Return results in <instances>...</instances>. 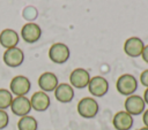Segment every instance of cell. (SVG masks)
Masks as SVG:
<instances>
[{
	"instance_id": "obj_11",
	"label": "cell",
	"mask_w": 148,
	"mask_h": 130,
	"mask_svg": "<svg viewBox=\"0 0 148 130\" xmlns=\"http://www.w3.org/2000/svg\"><path fill=\"white\" fill-rule=\"evenodd\" d=\"M12 112L22 117L25 115H29L30 110H31V105H30V99H28L25 95H21V97H15L13 98V101L10 104Z\"/></svg>"
},
{
	"instance_id": "obj_22",
	"label": "cell",
	"mask_w": 148,
	"mask_h": 130,
	"mask_svg": "<svg viewBox=\"0 0 148 130\" xmlns=\"http://www.w3.org/2000/svg\"><path fill=\"white\" fill-rule=\"evenodd\" d=\"M142 121H143L145 127H147V128H148V109H145L143 115H142Z\"/></svg>"
},
{
	"instance_id": "obj_21",
	"label": "cell",
	"mask_w": 148,
	"mask_h": 130,
	"mask_svg": "<svg viewBox=\"0 0 148 130\" xmlns=\"http://www.w3.org/2000/svg\"><path fill=\"white\" fill-rule=\"evenodd\" d=\"M141 58L143 59V61H145L146 63H148V45H145L143 51H142V53H141Z\"/></svg>"
},
{
	"instance_id": "obj_5",
	"label": "cell",
	"mask_w": 148,
	"mask_h": 130,
	"mask_svg": "<svg viewBox=\"0 0 148 130\" xmlns=\"http://www.w3.org/2000/svg\"><path fill=\"white\" fill-rule=\"evenodd\" d=\"M124 106H125V110L128 114H131L132 116H136V115H140L145 112L146 102L141 95L131 94L126 98Z\"/></svg>"
},
{
	"instance_id": "obj_12",
	"label": "cell",
	"mask_w": 148,
	"mask_h": 130,
	"mask_svg": "<svg viewBox=\"0 0 148 130\" xmlns=\"http://www.w3.org/2000/svg\"><path fill=\"white\" fill-rule=\"evenodd\" d=\"M30 105H31V109H34L36 112H45L50 107L51 100L46 92L37 91L31 95Z\"/></svg>"
},
{
	"instance_id": "obj_3",
	"label": "cell",
	"mask_w": 148,
	"mask_h": 130,
	"mask_svg": "<svg viewBox=\"0 0 148 130\" xmlns=\"http://www.w3.org/2000/svg\"><path fill=\"white\" fill-rule=\"evenodd\" d=\"M77 113L84 118H92L98 113V104L91 97L82 98L77 104Z\"/></svg>"
},
{
	"instance_id": "obj_18",
	"label": "cell",
	"mask_w": 148,
	"mask_h": 130,
	"mask_svg": "<svg viewBox=\"0 0 148 130\" xmlns=\"http://www.w3.org/2000/svg\"><path fill=\"white\" fill-rule=\"evenodd\" d=\"M13 98L14 97L9 90L0 89V109L6 110L7 108H9L13 101Z\"/></svg>"
},
{
	"instance_id": "obj_8",
	"label": "cell",
	"mask_w": 148,
	"mask_h": 130,
	"mask_svg": "<svg viewBox=\"0 0 148 130\" xmlns=\"http://www.w3.org/2000/svg\"><path fill=\"white\" fill-rule=\"evenodd\" d=\"M90 74L84 68H75L69 75V84L76 89H84L90 81Z\"/></svg>"
},
{
	"instance_id": "obj_1",
	"label": "cell",
	"mask_w": 148,
	"mask_h": 130,
	"mask_svg": "<svg viewBox=\"0 0 148 130\" xmlns=\"http://www.w3.org/2000/svg\"><path fill=\"white\" fill-rule=\"evenodd\" d=\"M117 91L123 95H131L134 94V92L138 89V81L136 78L131 74H124L118 77L116 83Z\"/></svg>"
},
{
	"instance_id": "obj_19",
	"label": "cell",
	"mask_w": 148,
	"mask_h": 130,
	"mask_svg": "<svg viewBox=\"0 0 148 130\" xmlns=\"http://www.w3.org/2000/svg\"><path fill=\"white\" fill-rule=\"evenodd\" d=\"M8 122H9V116L7 112L3 109H0V130L5 129L8 125Z\"/></svg>"
},
{
	"instance_id": "obj_15",
	"label": "cell",
	"mask_w": 148,
	"mask_h": 130,
	"mask_svg": "<svg viewBox=\"0 0 148 130\" xmlns=\"http://www.w3.org/2000/svg\"><path fill=\"white\" fill-rule=\"evenodd\" d=\"M112 123L117 130H130L133 127V116L126 110H120L114 114Z\"/></svg>"
},
{
	"instance_id": "obj_10",
	"label": "cell",
	"mask_w": 148,
	"mask_h": 130,
	"mask_svg": "<svg viewBox=\"0 0 148 130\" xmlns=\"http://www.w3.org/2000/svg\"><path fill=\"white\" fill-rule=\"evenodd\" d=\"M145 44L143 40L139 37H130L124 43V52L131 58L141 56Z\"/></svg>"
},
{
	"instance_id": "obj_6",
	"label": "cell",
	"mask_w": 148,
	"mask_h": 130,
	"mask_svg": "<svg viewBox=\"0 0 148 130\" xmlns=\"http://www.w3.org/2000/svg\"><path fill=\"white\" fill-rule=\"evenodd\" d=\"M21 37L25 43L34 44L42 37V28L35 22H27L21 29Z\"/></svg>"
},
{
	"instance_id": "obj_14",
	"label": "cell",
	"mask_w": 148,
	"mask_h": 130,
	"mask_svg": "<svg viewBox=\"0 0 148 130\" xmlns=\"http://www.w3.org/2000/svg\"><path fill=\"white\" fill-rule=\"evenodd\" d=\"M54 92V97L59 102L62 104H67L71 102L74 98V89L71 84L68 83H60L58 84V86L56 87Z\"/></svg>"
},
{
	"instance_id": "obj_24",
	"label": "cell",
	"mask_w": 148,
	"mask_h": 130,
	"mask_svg": "<svg viewBox=\"0 0 148 130\" xmlns=\"http://www.w3.org/2000/svg\"><path fill=\"white\" fill-rule=\"evenodd\" d=\"M139 130H148V128H147V127H142V128L139 129Z\"/></svg>"
},
{
	"instance_id": "obj_16",
	"label": "cell",
	"mask_w": 148,
	"mask_h": 130,
	"mask_svg": "<svg viewBox=\"0 0 148 130\" xmlns=\"http://www.w3.org/2000/svg\"><path fill=\"white\" fill-rule=\"evenodd\" d=\"M18 41H20L18 33L13 29L7 28L0 32V45L3 48L8 49L12 47H16Z\"/></svg>"
},
{
	"instance_id": "obj_2",
	"label": "cell",
	"mask_w": 148,
	"mask_h": 130,
	"mask_svg": "<svg viewBox=\"0 0 148 130\" xmlns=\"http://www.w3.org/2000/svg\"><path fill=\"white\" fill-rule=\"evenodd\" d=\"M69 56H71L69 47L64 43H54L53 45H51L49 49L50 60L57 64H62L67 62Z\"/></svg>"
},
{
	"instance_id": "obj_4",
	"label": "cell",
	"mask_w": 148,
	"mask_h": 130,
	"mask_svg": "<svg viewBox=\"0 0 148 130\" xmlns=\"http://www.w3.org/2000/svg\"><path fill=\"white\" fill-rule=\"evenodd\" d=\"M31 87V83L29 81L28 77L23 76V75H17L15 76L9 84V89L12 94L16 95V97H21V95H27V93L30 91Z\"/></svg>"
},
{
	"instance_id": "obj_23",
	"label": "cell",
	"mask_w": 148,
	"mask_h": 130,
	"mask_svg": "<svg viewBox=\"0 0 148 130\" xmlns=\"http://www.w3.org/2000/svg\"><path fill=\"white\" fill-rule=\"evenodd\" d=\"M143 100H145V102H146V105H148V87L146 89V91H145V93H143Z\"/></svg>"
},
{
	"instance_id": "obj_20",
	"label": "cell",
	"mask_w": 148,
	"mask_h": 130,
	"mask_svg": "<svg viewBox=\"0 0 148 130\" xmlns=\"http://www.w3.org/2000/svg\"><path fill=\"white\" fill-rule=\"evenodd\" d=\"M140 83L143 86L148 87V69H146V70H143L141 72V75H140Z\"/></svg>"
},
{
	"instance_id": "obj_13",
	"label": "cell",
	"mask_w": 148,
	"mask_h": 130,
	"mask_svg": "<svg viewBox=\"0 0 148 130\" xmlns=\"http://www.w3.org/2000/svg\"><path fill=\"white\" fill-rule=\"evenodd\" d=\"M59 81L56 74L51 71H45L38 77V86L40 87V91L44 92H52L58 86Z\"/></svg>"
},
{
	"instance_id": "obj_9",
	"label": "cell",
	"mask_w": 148,
	"mask_h": 130,
	"mask_svg": "<svg viewBox=\"0 0 148 130\" xmlns=\"http://www.w3.org/2000/svg\"><path fill=\"white\" fill-rule=\"evenodd\" d=\"M3 62L6 66L10 68H16L21 66L24 61V53L20 47H12L5 51L3 53Z\"/></svg>"
},
{
	"instance_id": "obj_17",
	"label": "cell",
	"mask_w": 148,
	"mask_h": 130,
	"mask_svg": "<svg viewBox=\"0 0 148 130\" xmlns=\"http://www.w3.org/2000/svg\"><path fill=\"white\" fill-rule=\"evenodd\" d=\"M37 128H38L37 120L30 115H25V116L20 117V120L17 122V129L18 130H37Z\"/></svg>"
},
{
	"instance_id": "obj_7",
	"label": "cell",
	"mask_w": 148,
	"mask_h": 130,
	"mask_svg": "<svg viewBox=\"0 0 148 130\" xmlns=\"http://www.w3.org/2000/svg\"><path fill=\"white\" fill-rule=\"evenodd\" d=\"M88 90L91 95L101 98L109 91V82L103 76H94L90 78L88 84Z\"/></svg>"
}]
</instances>
